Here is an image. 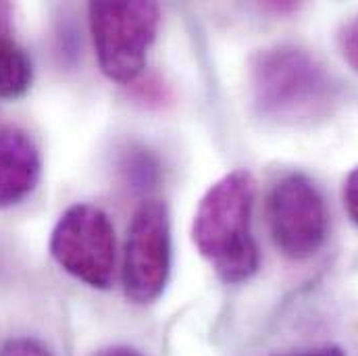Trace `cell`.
Masks as SVG:
<instances>
[{
	"mask_svg": "<svg viewBox=\"0 0 358 356\" xmlns=\"http://www.w3.org/2000/svg\"><path fill=\"white\" fill-rule=\"evenodd\" d=\"M171 275V221L169 211L159 200L142 202L129 223L123 290L136 304H150L167 287Z\"/></svg>",
	"mask_w": 358,
	"mask_h": 356,
	"instance_id": "obj_6",
	"label": "cell"
},
{
	"mask_svg": "<svg viewBox=\"0 0 358 356\" xmlns=\"http://www.w3.org/2000/svg\"><path fill=\"white\" fill-rule=\"evenodd\" d=\"M42 159L31 136L19 127L0 129V208L23 202L38 185Z\"/></svg>",
	"mask_w": 358,
	"mask_h": 356,
	"instance_id": "obj_7",
	"label": "cell"
},
{
	"mask_svg": "<svg viewBox=\"0 0 358 356\" xmlns=\"http://www.w3.org/2000/svg\"><path fill=\"white\" fill-rule=\"evenodd\" d=\"M94 356H144L140 350L136 348H129V346H108V348H102L98 350Z\"/></svg>",
	"mask_w": 358,
	"mask_h": 356,
	"instance_id": "obj_13",
	"label": "cell"
},
{
	"mask_svg": "<svg viewBox=\"0 0 358 356\" xmlns=\"http://www.w3.org/2000/svg\"><path fill=\"white\" fill-rule=\"evenodd\" d=\"M344 206L358 225V167H355L344 181Z\"/></svg>",
	"mask_w": 358,
	"mask_h": 356,
	"instance_id": "obj_11",
	"label": "cell"
},
{
	"mask_svg": "<svg viewBox=\"0 0 358 356\" xmlns=\"http://www.w3.org/2000/svg\"><path fill=\"white\" fill-rule=\"evenodd\" d=\"M255 196L252 173L238 169L215 181L196 208L194 246L225 283L250 279L261 265L259 244L252 236Z\"/></svg>",
	"mask_w": 358,
	"mask_h": 356,
	"instance_id": "obj_2",
	"label": "cell"
},
{
	"mask_svg": "<svg viewBox=\"0 0 358 356\" xmlns=\"http://www.w3.org/2000/svg\"><path fill=\"white\" fill-rule=\"evenodd\" d=\"M267 217L277 250L292 261L315 257L327 240L329 215L325 198L304 173H289L273 185Z\"/></svg>",
	"mask_w": 358,
	"mask_h": 356,
	"instance_id": "obj_5",
	"label": "cell"
},
{
	"mask_svg": "<svg viewBox=\"0 0 358 356\" xmlns=\"http://www.w3.org/2000/svg\"><path fill=\"white\" fill-rule=\"evenodd\" d=\"M34 67L27 52L0 36V98H21L31 88Z\"/></svg>",
	"mask_w": 358,
	"mask_h": 356,
	"instance_id": "obj_8",
	"label": "cell"
},
{
	"mask_svg": "<svg viewBox=\"0 0 358 356\" xmlns=\"http://www.w3.org/2000/svg\"><path fill=\"white\" fill-rule=\"evenodd\" d=\"M0 356H55L44 344L31 338H15L8 340L2 348Z\"/></svg>",
	"mask_w": 358,
	"mask_h": 356,
	"instance_id": "obj_10",
	"label": "cell"
},
{
	"mask_svg": "<svg viewBox=\"0 0 358 356\" xmlns=\"http://www.w3.org/2000/svg\"><path fill=\"white\" fill-rule=\"evenodd\" d=\"M338 46L344 61L350 65L355 73H358V15L342 23L338 31Z\"/></svg>",
	"mask_w": 358,
	"mask_h": 356,
	"instance_id": "obj_9",
	"label": "cell"
},
{
	"mask_svg": "<svg viewBox=\"0 0 358 356\" xmlns=\"http://www.w3.org/2000/svg\"><path fill=\"white\" fill-rule=\"evenodd\" d=\"M287 356H346V353H344L340 346L325 344V346L308 348V350H302V353H296V355H287Z\"/></svg>",
	"mask_w": 358,
	"mask_h": 356,
	"instance_id": "obj_12",
	"label": "cell"
},
{
	"mask_svg": "<svg viewBox=\"0 0 358 356\" xmlns=\"http://www.w3.org/2000/svg\"><path fill=\"white\" fill-rule=\"evenodd\" d=\"M50 255L57 265L90 287L106 290L115 277V227L108 215L86 202L69 206L50 236Z\"/></svg>",
	"mask_w": 358,
	"mask_h": 356,
	"instance_id": "obj_4",
	"label": "cell"
},
{
	"mask_svg": "<svg viewBox=\"0 0 358 356\" xmlns=\"http://www.w3.org/2000/svg\"><path fill=\"white\" fill-rule=\"evenodd\" d=\"M248 90L257 113L279 125H308L325 119L338 90L331 76L308 50L275 44L252 55Z\"/></svg>",
	"mask_w": 358,
	"mask_h": 356,
	"instance_id": "obj_1",
	"label": "cell"
},
{
	"mask_svg": "<svg viewBox=\"0 0 358 356\" xmlns=\"http://www.w3.org/2000/svg\"><path fill=\"white\" fill-rule=\"evenodd\" d=\"M90 31L102 73L117 84L136 82L155 44L161 8L155 2L102 0L88 6Z\"/></svg>",
	"mask_w": 358,
	"mask_h": 356,
	"instance_id": "obj_3",
	"label": "cell"
}]
</instances>
